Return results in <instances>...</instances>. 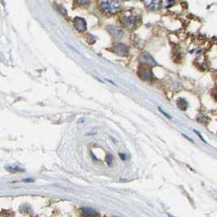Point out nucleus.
I'll return each mask as SVG.
<instances>
[{
	"label": "nucleus",
	"mask_w": 217,
	"mask_h": 217,
	"mask_svg": "<svg viewBox=\"0 0 217 217\" xmlns=\"http://www.w3.org/2000/svg\"><path fill=\"white\" fill-rule=\"evenodd\" d=\"M119 2L117 0H101L100 8L107 14H114L119 10Z\"/></svg>",
	"instance_id": "1"
},
{
	"label": "nucleus",
	"mask_w": 217,
	"mask_h": 217,
	"mask_svg": "<svg viewBox=\"0 0 217 217\" xmlns=\"http://www.w3.org/2000/svg\"><path fill=\"white\" fill-rule=\"evenodd\" d=\"M138 74H139L140 78L143 80L145 81H151L153 78V73L151 72V70L148 68H140L138 71Z\"/></svg>",
	"instance_id": "2"
},
{
	"label": "nucleus",
	"mask_w": 217,
	"mask_h": 217,
	"mask_svg": "<svg viewBox=\"0 0 217 217\" xmlns=\"http://www.w3.org/2000/svg\"><path fill=\"white\" fill-rule=\"evenodd\" d=\"M113 51L118 55H126L128 52V49L125 45L117 43L113 47Z\"/></svg>",
	"instance_id": "3"
},
{
	"label": "nucleus",
	"mask_w": 217,
	"mask_h": 217,
	"mask_svg": "<svg viewBox=\"0 0 217 217\" xmlns=\"http://www.w3.org/2000/svg\"><path fill=\"white\" fill-rule=\"evenodd\" d=\"M140 61L141 63H144V64H150V65H154L156 64V61L153 60V58L147 52H144L140 55L139 58Z\"/></svg>",
	"instance_id": "4"
},
{
	"label": "nucleus",
	"mask_w": 217,
	"mask_h": 217,
	"mask_svg": "<svg viewBox=\"0 0 217 217\" xmlns=\"http://www.w3.org/2000/svg\"><path fill=\"white\" fill-rule=\"evenodd\" d=\"M73 25L75 27V29L79 32H83V31L86 30V21L82 18H76L74 21H73Z\"/></svg>",
	"instance_id": "5"
},
{
	"label": "nucleus",
	"mask_w": 217,
	"mask_h": 217,
	"mask_svg": "<svg viewBox=\"0 0 217 217\" xmlns=\"http://www.w3.org/2000/svg\"><path fill=\"white\" fill-rule=\"evenodd\" d=\"M136 19H135L134 16H127V17H125L123 19V24L126 25V27L127 28H130V29H132V28H135L136 26Z\"/></svg>",
	"instance_id": "6"
},
{
	"label": "nucleus",
	"mask_w": 217,
	"mask_h": 217,
	"mask_svg": "<svg viewBox=\"0 0 217 217\" xmlns=\"http://www.w3.org/2000/svg\"><path fill=\"white\" fill-rule=\"evenodd\" d=\"M108 31L110 32V33L112 35L116 36V37H118V36H121L122 34V29L117 28V27L115 26H110L108 27Z\"/></svg>",
	"instance_id": "7"
},
{
	"label": "nucleus",
	"mask_w": 217,
	"mask_h": 217,
	"mask_svg": "<svg viewBox=\"0 0 217 217\" xmlns=\"http://www.w3.org/2000/svg\"><path fill=\"white\" fill-rule=\"evenodd\" d=\"M83 215L86 216H96L98 215V213L93 209L85 208L83 209Z\"/></svg>",
	"instance_id": "8"
},
{
	"label": "nucleus",
	"mask_w": 217,
	"mask_h": 217,
	"mask_svg": "<svg viewBox=\"0 0 217 217\" xmlns=\"http://www.w3.org/2000/svg\"><path fill=\"white\" fill-rule=\"evenodd\" d=\"M177 105L181 110H185L188 107V102L186 101L184 99H179L177 100Z\"/></svg>",
	"instance_id": "9"
},
{
	"label": "nucleus",
	"mask_w": 217,
	"mask_h": 217,
	"mask_svg": "<svg viewBox=\"0 0 217 217\" xmlns=\"http://www.w3.org/2000/svg\"><path fill=\"white\" fill-rule=\"evenodd\" d=\"M106 162L108 166H111L113 163V156L111 154H108L106 156Z\"/></svg>",
	"instance_id": "10"
},
{
	"label": "nucleus",
	"mask_w": 217,
	"mask_h": 217,
	"mask_svg": "<svg viewBox=\"0 0 217 217\" xmlns=\"http://www.w3.org/2000/svg\"><path fill=\"white\" fill-rule=\"evenodd\" d=\"M7 170H10L11 172H16V171H20V170H22V169H20V168H16V167H7Z\"/></svg>",
	"instance_id": "11"
},
{
	"label": "nucleus",
	"mask_w": 217,
	"mask_h": 217,
	"mask_svg": "<svg viewBox=\"0 0 217 217\" xmlns=\"http://www.w3.org/2000/svg\"><path fill=\"white\" fill-rule=\"evenodd\" d=\"M89 0H77V2L81 5H86L88 2Z\"/></svg>",
	"instance_id": "12"
},
{
	"label": "nucleus",
	"mask_w": 217,
	"mask_h": 217,
	"mask_svg": "<svg viewBox=\"0 0 217 217\" xmlns=\"http://www.w3.org/2000/svg\"><path fill=\"white\" fill-rule=\"evenodd\" d=\"M158 109H159L160 112H161V113H162V114H163V115L166 116V117H167V118H169V119H170V118H171V117H170V115H168V114H167V113H166V112H164V111L162 110V109H161V108H158Z\"/></svg>",
	"instance_id": "13"
},
{
	"label": "nucleus",
	"mask_w": 217,
	"mask_h": 217,
	"mask_svg": "<svg viewBox=\"0 0 217 217\" xmlns=\"http://www.w3.org/2000/svg\"><path fill=\"white\" fill-rule=\"evenodd\" d=\"M194 131H195V132H196V134H197V135H198V136H199V137H200V139H201V140H202V141H204V142H205V143H206V140H205L203 139V138H202V135H201V134H200V132H199V131H196V130H194Z\"/></svg>",
	"instance_id": "14"
},
{
	"label": "nucleus",
	"mask_w": 217,
	"mask_h": 217,
	"mask_svg": "<svg viewBox=\"0 0 217 217\" xmlns=\"http://www.w3.org/2000/svg\"><path fill=\"white\" fill-rule=\"evenodd\" d=\"M23 181L24 182H33L34 181V179H32V178H27V179H23Z\"/></svg>",
	"instance_id": "15"
},
{
	"label": "nucleus",
	"mask_w": 217,
	"mask_h": 217,
	"mask_svg": "<svg viewBox=\"0 0 217 217\" xmlns=\"http://www.w3.org/2000/svg\"><path fill=\"white\" fill-rule=\"evenodd\" d=\"M119 156L121 157V158H122V160H126V156L124 154H122V153H120Z\"/></svg>",
	"instance_id": "16"
},
{
	"label": "nucleus",
	"mask_w": 217,
	"mask_h": 217,
	"mask_svg": "<svg viewBox=\"0 0 217 217\" xmlns=\"http://www.w3.org/2000/svg\"><path fill=\"white\" fill-rule=\"evenodd\" d=\"M216 98H217V93H216Z\"/></svg>",
	"instance_id": "17"
},
{
	"label": "nucleus",
	"mask_w": 217,
	"mask_h": 217,
	"mask_svg": "<svg viewBox=\"0 0 217 217\" xmlns=\"http://www.w3.org/2000/svg\"><path fill=\"white\" fill-rule=\"evenodd\" d=\"M216 77H217V75H216ZM216 80H217V78H216Z\"/></svg>",
	"instance_id": "18"
}]
</instances>
